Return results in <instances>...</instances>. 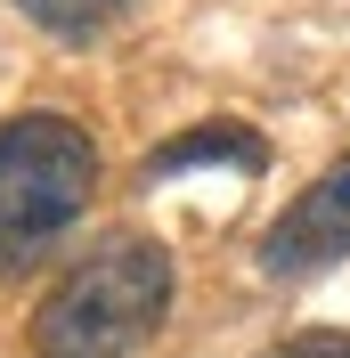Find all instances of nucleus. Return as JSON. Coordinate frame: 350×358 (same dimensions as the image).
I'll return each mask as SVG.
<instances>
[{"mask_svg": "<svg viewBox=\"0 0 350 358\" xmlns=\"http://www.w3.org/2000/svg\"><path fill=\"white\" fill-rule=\"evenodd\" d=\"M172 310V261L163 245L114 236L82 268H66L33 310V350L41 358H131Z\"/></svg>", "mask_w": 350, "mask_h": 358, "instance_id": "obj_1", "label": "nucleus"}, {"mask_svg": "<svg viewBox=\"0 0 350 358\" xmlns=\"http://www.w3.org/2000/svg\"><path fill=\"white\" fill-rule=\"evenodd\" d=\"M98 187V147L66 114H17L0 122V268L41 261Z\"/></svg>", "mask_w": 350, "mask_h": 358, "instance_id": "obj_2", "label": "nucleus"}, {"mask_svg": "<svg viewBox=\"0 0 350 358\" xmlns=\"http://www.w3.org/2000/svg\"><path fill=\"white\" fill-rule=\"evenodd\" d=\"M342 252H350V155L326 163V171H318L302 196L269 220L261 268H269V277H309V268L342 261Z\"/></svg>", "mask_w": 350, "mask_h": 358, "instance_id": "obj_3", "label": "nucleus"}, {"mask_svg": "<svg viewBox=\"0 0 350 358\" xmlns=\"http://www.w3.org/2000/svg\"><path fill=\"white\" fill-rule=\"evenodd\" d=\"M188 163H237V171H261V138L244 122H196V138H172L155 171H188Z\"/></svg>", "mask_w": 350, "mask_h": 358, "instance_id": "obj_4", "label": "nucleus"}, {"mask_svg": "<svg viewBox=\"0 0 350 358\" xmlns=\"http://www.w3.org/2000/svg\"><path fill=\"white\" fill-rule=\"evenodd\" d=\"M33 24H49V33H66V41H90V33H106L131 0H17Z\"/></svg>", "mask_w": 350, "mask_h": 358, "instance_id": "obj_5", "label": "nucleus"}, {"mask_svg": "<svg viewBox=\"0 0 350 358\" xmlns=\"http://www.w3.org/2000/svg\"><path fill=\"white\" fill-rule=\"evenodd\" d=\"M269 358H350V334H342V326H318V334H293V342H277Z\"/></svg>", "mask_w": 350, "mask_h": 358, "instance_id": "obj_6", "label": "nucleus"}]
</instances>
